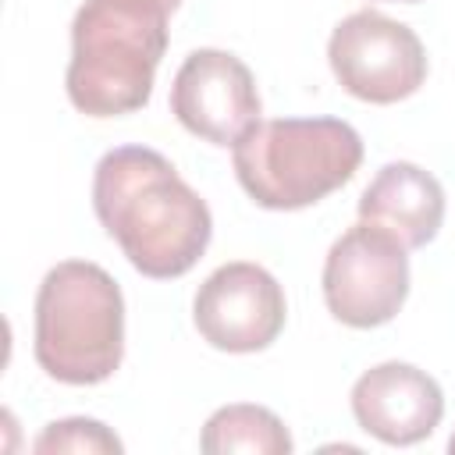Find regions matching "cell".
Instances as JSON below:
<instances>
[{
    "instance_id": "8992f818",
    "label": "cell",
    "mask_w": 455,
    "mask_h": 455,
    "mask_svg": "<svg viewBox=\"0 0 455 455\" xmlns=\"http://www.w3.org/2000/svg\"><path fill=\"white\" fill-rule=\"evenodd\" d=\"M327 60L348 96L377 107L409 100L427 82V50L419 36L370 7L334 25Z\"/></svg>"
},
{
    "instance_id": "52a82bcc",
    "label": "cell",
    "mask_w": 455,
    "mask_h": 455,
    "mask_svg": "<svg viewBox=\"0 0 455 455\" xmlns=\"http://www.w3.org/2000/svg\"><path fill=\"white\" fill-rule=\"evenodd\" d=\"M288 302L270 270L259 263L217 267L192 299V323L210 348L220 352H263L284 331Z\"/></svg>"
},
{
    "instance_id": "30bf717a",
    "label": "cell",
    "mask_w": 455,
    "mask_h": 455,
    "mask_svg": "<svg viewBox=\"0 0 455 455\" xmlns=\"http://www.w3.org/2000/svg\"><path fill=\"white\" fill-rule=\"evenodd\" d=\"M359 220L384 228L405 249H423L444 224V188L419 164L391 160L363 188Z\"/></svg>"
},
{
    "instance_id": "6da1fadb",
    "label": "cell",
    "mask_w": 455,
    "mask_h": 455,
    "mask_svg": "<svg viewBox=\"0 0 455 455\" xmlns=\"http://www.w3.org/2000/svg\"><path fill=\"white\" fill-rule=\"evenodd\" d=\"M92 210L128 263L153 281L188 274L213 235L210 206L149 146H117L100 156Z\"/></svg>"
},
{
    "instance_id": "3957f363",
    "label": "cell",
    "mask_w": 455,
    "mask_h": 455,
    "mask_svg": "<svg viewBox=\"0 0 455 455\" xmlns=\"http://www.w3.org/2000/svg\"><path fill=\"white\" fill-rule=\"evenodd\" d=\"M36 363L60 384H100L124 355V299L117 281L89 259L46 270L36 291Z\"/></svg>"
},
{
    "instance_id": "4fadbf2b",
    "label": "cell",
    "mask_w": 455,
    "mask_h": 455,
    "mask_svg": "<svg viewBox=\"0 0 455 455\" xmlns=\"http://www.w3.org/2000/svg\"><path fill=\"white\" fill-rule=\"evenodd\" d=\"M156 4H160V7H164V11H174V7H178V4H181V0H156Z\"/></svg>"
},
{
    "instance_id": "7a4b0ae2",
    "label": "cell",
    "mask_w": 455,
    "mask_h": 455,
    "mask_svg": "<svg viewBox=\"0 0 455 455\" xmlns=\"http://www.w3.org/2000/svg\"><path fill=\"white\" fill-rule=\"evenodd\" d=\"M167 14L156 0H85L71 21L68 100L85 117L142 110L167 50Z\"/></svg>"
},
{
    "instance_id": "ba28073f",
    "label": "cell",
    "mask_w": 455,
    "mask_h": 455,
    "mask_svg": "<svg viewBox=\"0 0 455 455\" xmlns=\"http://www.w3.org/2000/svg\"><path fill=\"white\" fill-rule=\"evenodd\" d=\"M259 110L252 71L228 50H192L171 82V114L213 146H235L259 124Z\"/></svg>"
},
{
    "instance_id": "277c9868",
    "label": "cell",
    "mask_w": 455,
    "mask_h": 455,
    "mask_svg": "<svg viewBox=\"0 0 455 455\" xmlns=\"http://www.w3.org/2000/svg\"><path fill=\"white\" fill-rule=\"evenodd\" d=\"M231 164L256 206L302 210L359 171L363 139L341 117H274L231 146Z\"/></svg>"
},
{
    "instance_id": "8fae6325",
    "label": "cell",
    "mask_w": 455,
    "mask_h": 455,
    "mask_svg": "<svg viewBox=\"0 0 455 455\" xmlns=\"http://www.w3.org/2000/svg\"><path fill=\"white\" fill-rule=\"evenodd\" d=\"M199 448L206 455H231V451H245V455H288L291 451V434L288 427L263 405H249V402H235L217 409L199 437Z\"/></svg>"
},
{
    "instance_id": "9a60e30c",
    "label": "cell",
    "mask_w": 455,
    "mask_h": 455,
    "mask_svg": "<svg viewBox=\"0 0 455 455\" xmlns=\"http://www.w3.org/2000/svg\"><path fill=\"white\" fill-rule=\"evenodd\" d=\"M402 4H419V0H402Z\"/></svg>"
},
{
    "instance_id": "5b68a950",
    "label": "cell",
    "mask_w": 455,
    "mask_h": 455,
    "mask_svg": "<svg viewBox=\"0 0 455 455\" xmlns=\"http://www.w3.org/2000/svg\"><path fill=\"white\" fill-rule=\"evenodd\" d=\"M409 249L359 220L348 228L323 259V302L345 327L370 331L398 316L409 295Z\"/></svg>"
},
{
    "instance_id": "9c48e42d",
    "label": "cell",
    "mask_w": 455,
    "mask_h": 455,
    "mask_svg": "<svg viewBox=\"0 0 455 455\" xmlns=\"http://www.w3.org/2000/svg\"><path fill=\"white\" fill-rule=\"evenodd\" d=\"M352 416L384 444H416L437 430L444 395L427 370L412 363H380L352 384Z\"/></svg>"
},
{
    "instance_id": "7c38bea8",
    "label": "cell",
    "mask_w": 455,
    "mask_h": 455,
    "mask_svg": "<svg viewBox=\"0 0 455 455\" xmlns=\"http://www.w3.org/2000/svg\"><path fill=\"white\" fill-rule=\"evenodd\" d=\"M32 451H39V455H50V451H121V441L100 419L71 416V419L50 423L32 441Z\"/></svg>"
},
{
    "instance_id": "5bb4252c",
    "label": "cell",
    "mask_w": 455,
    "mask_h": 455,
    "mask_svg": "<svg viewBox=\"0 0 455 455\" xmlns=\"http://www.w3.org/2000/svg\"><path fill=\"white\" fill-rule=\"evenodd\" d=\"M448 451H451V455H455V434H451V441H448Z\"/></svg>"
}]
</instances>
